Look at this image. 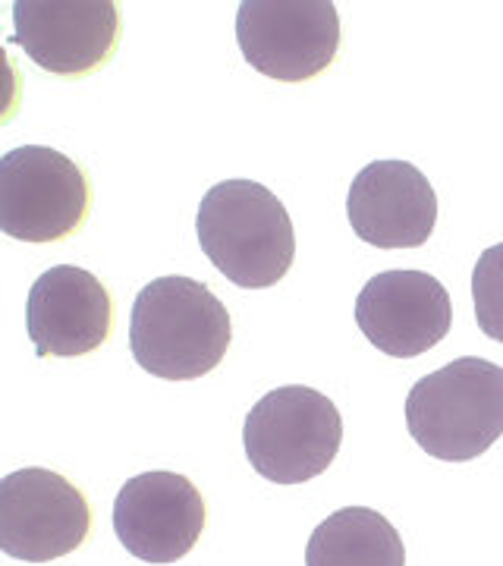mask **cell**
Segmentation results:
<instances>
[{
    "label": "cell",
    "mask_w": 503,
    "mask_h": 566,
    "mask_svg": "<svg viewBox=\"0 0 503 566\" xmlns=\"http://www.w3.org/2000/svg\"><path fill=\"white\" fill-rule=\"evenodd\" d=\"M230 340V312L211 286L170 274L139 290L129 318V349L148 375L196 381L221 365Z\"/></svg>",
    "instance_id": "obj_1"
},
{
    "label": "cell",
    "mask_w": 503,
    "mask_h": 566,
    "mask_svg": "<svg viewBox=\"0 0 503 566\" xmlns=\"http://www.w3.org/2000/svg\"><path fill=\"white\" fill-rule=\"evenodd\" d=\"M201 252L230 283L264 290L286 277L296 230L283 202L252 180H223L205 192L196 214Z\"/></svg>",
    "instance_id": "obj_2"
},
{
    "label": "cell",
    "mask_w": 503,
    "mask_h": 566,
    "mask_svg": "<svg viewBox=\"0 0 503 566\" xmlns=\"http://www.w3.org/2000/svg\"><path fill=\"white\" fill-rule=\"evenodd\" d=\"M406 428L434 460L482 457L503 434V368L463 356L419 378L406 397Z\"/></svg>",
    "instance_id": "obj_3"
},
{
    "label": "cell",
    "mask_w": 503,
    "mask_h": 566,
    "mask_svg": "<svg viewBox=\"0 0 503 566\" xmlns=\"http://www.w3.org/2000/svg\"><path fill=\"white\" fill-rule=\"evenodd\" d=\"M242 444L262 479L274 485H302L337 460L343 419L337 406L312 387H277L249 409Z\"/></svg>",
    "instance_id": "obj_4"
},
{
    "label": "cell",
    "mask_w": 503,
    "mask_h": 566,
    "mask_svg": "<svg viewBox=\"0 0 503 566\" xmlns=\"http://www.w3.org/2000/svg\"><path fill=\"white\" fill-rule=\"evenodd\" d=\"M92 180L57 148L22 145L0 158V230L20 243H61L80 233Z\"/></svg>",
    "instance_id": "obj_5"
},
{
    "label": "cell",
    "mask_w": 503,
    "mask_h": 566,
    "mask_svg": "<svg viewBox=\"0 0 503 566\" xmlns=\"http://www.w3.org/2000/svg\"><path fill=\"white\" fill-rule=\"evenodd\" d=\"M237 41L268 80L308 82L340 51V17L331 0H242Z\"/></svg>",
    "instance_id": "obj_6"
},
{
    "label": "cell",
    "mask_w": 503,
    "mask_h": 566,
    "mask_svg": "<svg viewBox=\"0 0 503 566\" xmlns=\"http://www.w3.org/2000/svg\"><path fill=\"white\" fill-rule=\"evenodd\" d=\"M92 506L80 488L51 469H17L0 479V551L25 564H51L80 551Z\"/></svg>",
    "instance_id": "obj_7"
},
{
    "label": "cell",
    "mask_w": 503,
    "mask_h": 566,
    "mask_svg": "<svg viewBox=\"0 0 503 566\" xmlns=\"http://www.w3.org/2000/svg\"><path fill=\"white\" fill-rule=\"evenodd\" d=\"M10 41L44 73L88 76L117 51L120 10L111 0H17Z\"/></svg>",
    "instance_id": "obj_8"
},
{
    "label": "cell",
    "mask_w": 503,
    "mask_h": 566,
    "mask_svg": "<svg viewBox=\"0 0 503 566\" xmlns=\"http://www.w3.org/2000/svg\"><path fill=\"white\" fill-rule=\"evenodd\" d=\"M208 506L180 472H142L114 501V532L142 564H177L205 532Z\"/></svg>",
    "instance_id": "obj_9"
},
{
    "label": "cell",
    "mask_w": 503,
    "mask_h": 566,
    "mask_svg": "<svg viewBox=\"0 0 503 566\" xmlns=\"http://www.w3.org/2000/svg\"><path fill=\"white\" fill-rule=\"evenodd\" d=\"M450 322V293L425 271L375 274L356 300V324L365 340L394 359H416L434 349Z\"/></svg>",
    "instance_id": "obj_10"
},
{
    "label": "cell",
    "mask_w": 503,
    "mask_h": 566,
    "mask_svg": "<svg viewBox=\"0 0 503 566\" xmlns=\"http://www.w3.org/2000/svg\"><path fill=\"white\" fill-rule=\"evenodd\" d=\"M25 324L39 359L88 356L114 331V300L92 271L57 264L32 283Z\"/></svg>",
    "instance_id": "obj_11"
},
{
    "label": "cell",
    "mask_w": 503,
    "mask_h": 566,
    "mask_svg": "<svg viewBox=\"0 0 503 566\" xmlns=\"http://www.w3.org/2000/svg\"><path fill=\"white\" fill-rule=\"evenodd\" d=\"M346 218L363 243L378 249H419L434 233L438 196L416 164H365L349 186Z\"/></svg>",
    "instance_id": "obj_12"
},
{
    "label": "cell",
    "mask_w": 503,
    "mask_h": 566,
    "mask_svg": "<svg viewBox=\"0 0 503 566\" xmlns=\"http://www.w3.org/2000/svg\"><path fill=\"white\" fill-rule=\"evenodd\" d=\"M305 566H406V547L378 510L343 506L312 532Z\"/></svg>",
    "instance_id": "obj_13"
},
{
    "label": "cell",
    "mask_w": 503,
    "mask_h": 566,
    "mask_svg": "<svg viewBox=\"0 0 503 566\" xmlns=\"http://www.w3.org/2000/svg\"><path fill=\"white\" fill-rule=\"evenodd\" d=\"M475 322L484 337L503 344V243L484 249L472 271Z\"/></svg>",
    "instance_id": "obj_14"
}]
</instances>
